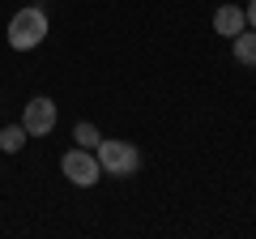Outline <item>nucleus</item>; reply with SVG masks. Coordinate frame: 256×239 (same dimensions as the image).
<instances>
[{
	"instance_id": "1",
	"label": "nucleus",
	"mask_w": 256,
	"mask_h": 239,
	"mask_svg": "<svg viewBox=\"0 0 256 239\" xmlns=\"http://www.w3.org/2000/svg\"><path fill=\"white\" fill-rule=\"evenodd\" d=\"M47 26H52V22H47V13L38 9V4H22L9 18V47L13 52H34L47 38Z\"/></svg>"
},
{
	"instance_id": "2",
	"label": "nucleus",
	"mask_w": 256,
	"mask_h": 239,
	"mask_svg": "<svg viewBox=\"0 0 256 239\" xmlns=\"http://www.w3.org/2000/svg\"><path fill=\"white\" fill-rule=\"evenodd\" d=\"M94 154H98L102 175H111V180H128V175L141 171V150L132 146V141H111V137H102L98 146H94Z\"/></svg>"
},
{
	"instance_id": "3",
	"label": "nucleus",
	"mask_w": 256,
	"mask_h": 239,
	"mask_svg": "<svg viewBox=\"0 0 256 239\" xmlns=\"http://www.w3.org/2000/svg\"><path fill=\"white\" fill-rule=\"evenodd\" d=\"M60 171H64V180H68V184H77V188H94V184L102 180L98 154H94V150H82V146H73L68 154L60 158Z\"/></svg>"
},
{
	"instance_id": "4",
	"label": "nucleus",
	"mask_w": 256,
	"mask_h": 239,
	"mask_svg": "<svg viewBox=\"0 0 256 239\" xmlns=\"http://www.w3.org/2000/svg\"><path fill=\"white\" fill-rule=\"evenodd\" d=\"M56 102L52 98H30L26 107H22V128H26V137H47V132L56 128Z\"/></svg>"
},
{
	"instance_id": "5",
	"label": "nucleus",
	"mask_w": 256,
	"mask_h": 239,
	"mask_svg": "<svg viewBox=\"0 0 256 239\" xmlns=\"http://www.w3.org/2000/svg\"><path fill=\"white\" fill-rule=\"evenodd\" d=\"M244 26H248L244 4H218V13H214V30H218L222 38H235Z\"/></svg>"
},
{
	"instance_id": "6",
	"label": "nucleus",
	"mask_w": 256,
	"mask_h": 239,
	"mask_svg": "<svg viewBox=\"0 0 256 239\" xmlns=\"http://www.w3.org/2000/svg\"><path fill=\"white\" fill-rule=\"evenodd\" d=\"M230 52H235V60H239V64L256 68V30H252V26H244L235 38H230Z\"/></svg>"
},
{
	"instance_id": "7",
	"label": "nucleus",
	"mask_w": 256,
	"mask_h": 239,
	"mask_svg": "<svg viewBox=\"0 0 256 239\" xmlns=\"http://www.w3.org/2000/svg\"><path fill=\"white\" fill-rule=\"evenodd\" d=\"M22 146H26V128H22V124H9V128H0V150H4V154H18Z\"/></svg>"
},
{
	"instance_id": "8",
	"label": "nucleus",
	"mask_w": 256,
	"mask_h": 239,
	"mask_svg": "<svg viewBox=\"0 0 256 239\" xmlns=\"http://www.w3.org/2000/svg\"><path fill=\"white\" fill-rule=\"evenodd\" d=\"M73 141H77V146H82V150H94V146H98V141H102V132L94 128L90 120H82V124H77V128H73Z\"/></svg>"
},
{
	"instance_id": "9",
	"label": "nucleus",
	"mask_w": 256,
	"mask_h": 239,
	"mask_svg": "<svg viewBox=\"0 0 256 239\" xmlns=\"http://www.w3.org/2000/svg\"><path fill=\"white\" fill-rule=\"evenodd\" d=\"M244 18H248V26L256 30V0H248V9H244Z\"/></svg>"
}]
</instances>
